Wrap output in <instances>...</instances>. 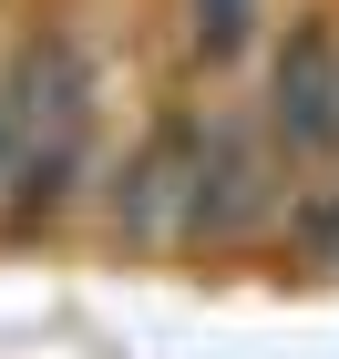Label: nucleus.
<instances>
[{"instance_id":"obj_1","label":"nucleus","mask_w":339,"mask_h":359,"mask_svg":"<svg viewBox=\"0 0 339 359\" xmlns=\"http://www.w3.org/2000/svg\"><path fill=\"white\" fill-rule=\"evenodd\" d=\"M267 154L247 113H206L196 123V165H185V247H237L267 226Z\"/></svg>"},{"instance_id":"obj_2","label":"nucleus","mask_w":339,"mask_h":359,"mask_svg":"<svg viewBox=\"0 0 339 359\" xmlns=\"http://www.w3.org/2000/svg\"><path fill=\"white\" fill-rule=\"evenodd\" d=\"M267 144L278 165H319L339 144V31L298 21L278 41V72H267Z\"/></svg>"},{"instance_id":"obj_3","label":"nucleus","mask_w":339,"mask_h":359,"mask_svg":"<svg viewBox=\"0 0 339 359\" xmlns=\"http://www.w3.org/2000/svg\"><path fill=\"white\" fill-rule=\"evenodd\" d=\"M288 257L339 277V185H298L288 195Z\"/></svg>"},{"instance_id":"obj_4","label":"nucleus","mask_w":339,"mask_h":359,"mask_svg":"<svg viewBox=\"0 0 339 359\" xmlns=\"http://www.w3.org/2000/svg\"><path fill=\"white\" fill-rule=\"evenodd\" d=\"M185 11H196V62L216 72V62H237L257 41V11H267V0H185Z\"/></svg>"}]
</instances>
